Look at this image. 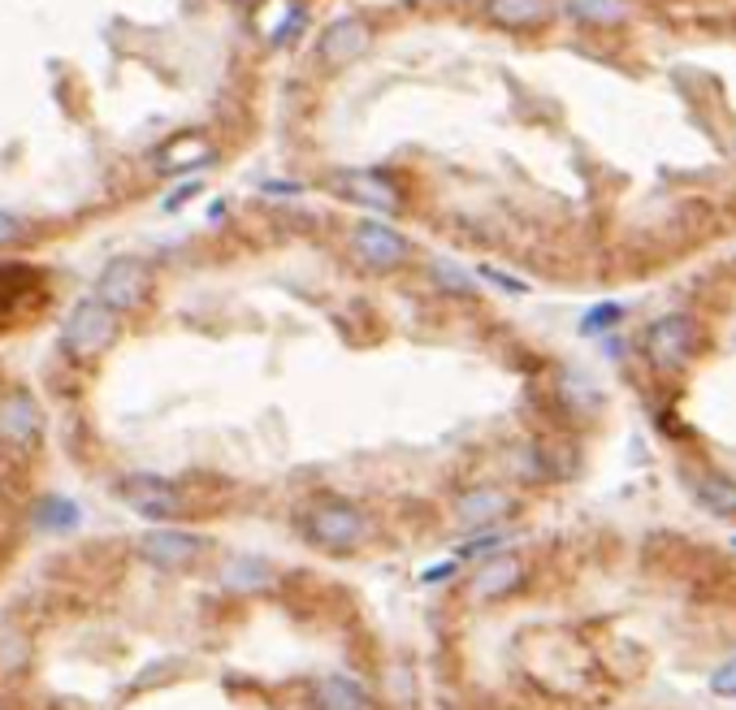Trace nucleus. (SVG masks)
Listing matches in <instances>:
<instances>
[{
	"instance_id": "1",
	"label": "nucleus",
	"mask_w": 736,
	"mask_h": 710,
	"mask_svg": "<svg viewBox=\"0 0 736 710\" xmlns=\"http://www.w3.org/2000/svg\"><path fill=\"white\" fill-rule=\"evenodd\" d=\"M299 533H303L308 546H316L325 555H356L372 537V524H368V515L356 502H347V498H321V502L303 507Z\"/></svg>"
},
{
	"instance_id": "2",
	"label": "nucleus",
	"mask_w": 736,
	"mask_h": 710,
	"mask_svg": "<svg viewBox=\"0 0 736 710\" xmlns=\"http://www.w3.org/2000/svg\"><path fill=\"white\" fill-rule=\"evenodd\" d=\"M122 325H118V312L104 308L96 295L91 299H78L62 325V352L70 355L74 364H91L96 355H104L113 343H118Z\"/></svg>"
},
{
	"instance_id": "3",
	"label": "nucleus",
	"mask_w": 736,
	"mask_h": 710,
	"mask_svg": "<svg viewBox=\"0 0 736 710\" xmlns=\"http://www.w3.org/2000/svg\"><path fill=\"white\" fill-rule=\"evenodd\" d=\"M147 290H152V269H147L140 256H118L96 278V299L104 308H113L118 317L131 312V308H140L147 299Z\"/></svg>"
},
{
	"instance_id": "4",
	"label": "nucleus",
	"mask_w": 736,
	"mask_h": 710,
	"mask_svg": "<svg viewBox=\"0 0 736 710\" xmlns=\"http://www.w3.org/2000/svg\"><path fill=\"white\" fill-rule=\"evenodd\" d=\"M113 495L122 498L135 515L144 520H174L182 511V490L169 481V477H156V473H131L113 486Z\"/></svg>"
},
{
	"instance_id": "5",
	"label": "nucleus",
	"mask_w": 736,
	"mask_h": 710,
	"mask_svg": "<svg viewBox=\"0 0 736 710\" xmlns=\"http://www.w3.org/2000/svg\"><path fill=\"white\" fill-rule=\"evenodd\" d=\"M693 352H698V321L684 317V312L659 317V321L646 330V355H650V364L662 368V373L689 364Z\"/></svg>"
},
{
	"instance_id": "6",
	"label": "nucleus",
	"mask_w": 736,
	"mask_h": 710,
	"mask_svg": "<svg viewBox=\"0 0 736 710\" xmlns=\"http://www.w3.org/2000/svg\"><path fill=\"white\" fill-rule=\"evenodd\" d=\"M352 243H356V256L377 274H390V269H399L412 256V243L390 221H360L352 230Z\"/></svg>"
},
{
	"instance_id": "7",
	"label": "nucleus",
	"mask_w": 736,
	"mask_h": 710,
	"mask_svg": "<svg viewBox=\"0 0 736 710\" xmlns=\"http://www.w3.org/2000/svg\"><path fill=\"white\" fill-rule=\"evenodd\" d=\"M200 555H204V537L182 533V529H152V533L140 537V559L152 564V568H191Z\"/></svg>"
},
{
	"instance_id": "8",
	"label": "nucleus",
	"mask_w": 736,
	"mask_h": 710,
	"mask_svg": "<svg viewBox=\"0 0 736 710\" xmlns=\"http://www.w3.org/2000/svg\"><path fill=\"white\" fill-rule=\"evenodd\" d=\"M368 44H372V35H368V26L360 18H338V22L325 26V35L316 40V57H321L330 70H343V66H352L356 57H365Z\"/></svg>"
},
{
	"instance_id": "9",
	"label": "nucleus",
	"mask_w": 736,
	"mask_h": 710,
	"mask_svg": "<svg viewBox=\"0 0 736 710\" xmlns=\"http://www.w3.org/2000/svg\"><path fill=\"white\" fill-rule=\"evenodd\" d=\"M40 429H44V412H40V403L26 390H9L0 399V442L4 446L26 451L40 437Z\"/></svg>"
},
{
	"instance_id": "10",
	"label": "nucleus",
	"mask_w": 736,
	"mask_h": 710,
	"mask_svg": "<svg viewBox=\"0 0 736 710\" xmlns=\"http://www.w3.org/2000/svg\"><path fill=\"white\" fill-rule=\"evenodd\" d=\"M274 585H278V572H274L269 559H260V555H234V559H225V568H221V589L234 593V598L269 593Z\"/></svg>"
},
{
	"instance_id": "11",
	"label": "nucleus",
	"mask_w": 736,
	"mask_h": 710,
	"mask_svg": "<svg viewBox=\"0 0 736 710\" xmlns=\"http://www.w3.org/2000/svg\"><path fill=\"white\" fill-rule=\"evenodd\" d=\"M508 511H512V498L503 495L499 486H472V490H464L455 498V520L464 529H486V524L503 520Z\"/></svg>"
},
{
	"instance_id": "12",
	"label": "nucleus",
	"mask_w": 736,
	"mask_h": 710,
	"mask_svg": "<svg viewBox=\"0 0 736 710\" xmlns=\"http://www.w3.org/2000/svg\"><path fill=\"white\" fill-rule=\"evenodd\" d=\"M338 191H343L347 200L365 204V209H377V213H399V204H403L399 191H394V182L381 178V174H372V169L343 174V178H338Z\"/></svg>"
},
{
	"instance_id": "13",
	"label": "nucleus",
	"mask_w": 736,
	"mask_h": 710,
	"mask_svg": "<svg viewBox=\"0 0 736 710\" xmlns=\"http://www.w3.org/2000/svg\"><path fill=\"white\" fill-rule=\"evenodd\" d=\"M520 580H524V564H520L515 555H494V559H486V564L477 568V576H472V598H477V602H494V598L512 593Z\"/></svg>"
},
{
	"instance_id": "14",
	"label": "nucleus",
	"mask_w": 736,
	"mask_h": 710,
	"mask_svg": "<svg viewBox=\"0 0 736 710\" xmlns=\"http://www.w3.org/2000/svg\"><path fill=\"white\" fill-rule=\"evenodd\" d=\"M316 710H368V694L360 680L330 672L316 680Z\"/></svg>"
},
{
	"instance_id": "15",
	"label": "nucleus",
	"mask_w": 736,
	"mask_h": 710,
	"mask_svg": "<svg viewBox=\"0 0 736 710\" xmlns=\"http://www.w3.org/2000/svg\"><path fill=\"white\" fill-rule=\"evenodd\" d=\"M486 13L508 31H528L550 18V0H486Z\"/></svg>"
},
{
	"instance_id": "16",
	"label": "nucleus",
	"mask_w": 736,
	"mask_h": 710,
	"mask_svg": "<svg viewBox=\"0 0 736 710\" xmlns=\"http://www.w3.org/2000/svg\"><path fill=\"white\" fill-rule=\"evenodd\" d=\"M82 524V507L74 498H40L35 507V529L40 533H74Z\"/></svg>"
},
{
	"instance_id": "17",
	"label": "nucleus",
	"mask_w": 736,
	"mask_h": 710,
	"mask_svg": "<svg viewBox=\"0 0 736 710\" xmlns=\"http://www.w3.org/2000/svg\"><path fill=\"white\" fill-rule=\"evenodd\" d=\"M693 498L715 511V515H736V481L724 477V473H706V477H693Z\"/></svg>"
},
{
	"instance_id": "18",
	"label": "nucleus",
	"mask_w": 736,
	"mask_h": 710,
	"mask_svg": "<svg viewBox=\"0 0 736 710\" xmlns=\"http://www.w3.org/2000/svg\"><path fill=\"white\" fill-rule=\"evenodd\" d=\"M213 160V147L200 140V135H187V140H174L165 152H160V169L165 174H187V169H200Z\"/></svg>"
},
{
	"instance_id": "19",
	"label": "nucleus",
	"mask_w": 736,
	"mask_h": 710,
	"mask_svg": "<svg viewBox=\"0 0 736 710\" xmlns=\"http://www.w3.org/2000/svg\"><path fill=\"white\" fill-rule=\"evenodd\" d=\"M568 13L586 26H611L628 13V4L624 0H568Z\"/></svg>"
},
{
	"instance_id": "20",
	"label": "nucleus",
	"mask_w": 736,
	"mask_h": 710,
	"mask_svg": "<svg viewBox=\"0 0 736 710\" xmlns=\"http://www.w3.org/2000/svg\"><path fill=\"white\" fill-rule=\"evenodd\" d=\"M620 321H624V303H611V299H606V303H593L586 317H581V334H586V339H598V334L615 330Z\"/></svg>"
},
{
	"instance_id": "21",
	"label": "nucleus",
	"mask_w": 736,
	"mask_h": 710,
	"mask_svg": "<svg viewBox=\"0 0 736 710\" xmlns=\"http://www.w3.org/2000/svg\"><path fill=\"white\" fill-rule=\"evenodd\" d=\"M434 282H438L442 290H450V295H477L472 274H464V269L450 265V260H434Z\"/></svg>"
},
{
	"instance_id": "22",
	"label": "nucleus",
	"mask_w": 736,
	"mask_h": 710,
	"mask_svg": "<svg viewBox=\"0 0 736 710\" xmlns=\"http://www.w3.org/2000/svg\"><path fill=\"white\" fill-rule=\"evenodd\" d=\"M299 26H303V9H299V4H287L282 22L269 26V40H274V44H291L294 35H299Z\"/></svg>"
},
{
	"instance_id": "23",
	"label": "nucleus",
	"mask_w": 736,
	"mask_h": 710,
	"mask_svg": "<svg viewBox=\"0 0 736 710\" xmlns=\"http://www.w3.org/2000/svg\"><path fill=\"white\" fill-rule=\"evenodd\" d=\"M711 689H715L720 698H736V658H728L724 667H715V676H711Z\"/></svg>"
},
{
	"instance_id": "24",
	"label": "nucleus",
	"mask_w": 736,
	"mask_h": 710,
	"mask_svg": "<svg viewBox=\"0 0 736 710\" xmlns=\"http://www.w3.org/2000/svg\"><path fill=\"white\" fill-rule=\"evenodd\" d=\"M503 542H508V533H486V537H477V542H464L455 559H468V555H486V551H499Z\"/></svg>"
},
{
	"instance_id": "25",
	"label": "nucleus",
	"mask_w": 736,
	"mask_h": 710,
	"mask_svg": "<svg viewBox=\"0 0 736 710\" xmlns=\"http://www.w3.org/2000/svg\"><path fill=\"white\" fill-rule=\"evenodd\" d=\"M481 278H486V282H494V286H503L508 295H524V290H528V282H520V278H508V274H499V269H490V265L481 269Z\"/></svg>"
},
{
	"instance_id": "26",
	"label": "nucleus",
	"mask_w": 736,
	"mask_h": 710,
	"mask_svg": "<svg viewBox=\"0 0 736 710\" xmlns=\"http://www.w3.org/2000/svg\"><path fill=\"white\" fill-rule=\"evenodd\" d=\"M459 572V559H442V564H434L430 572H421V585H438V580H450Z\"/></svg>"
},
{
	"instance_id": "27",
	"label": "nucleus",
	"mask_w": 736,
	"mask_h": 710,
	"mask_svg": "<svg viewBox=\"0 0 736 710\" xmlns=\"http://www.w3.org/2000/svg\"><path fill=\"white\" fill-rule=\"evenodd\" d=\"M22 230H26V225H22L18 217L0 213V247H4V243H18V238H22Z\"/></svg>"
},
{
	"instance_id": "28",
	"label": "nucleus",
	"mask_w": 736,
	"mask_h": 710,
	"mask_svg": "<svg viewBox=\"0 0 736 710\" xmlns=\"http://www.w3.org/2000/svg\"><path fill=\"white\" fill-rule=\"evenodd\" d=\"M196 191H200V182H182L178 191H169V196H165V213H174V209H182V204H187V200H191Z\"/></svg>"
},
{
	"instance_id": "29",
	"label": "nucleus",
	"mask_w": 736,
	"mask_h": 710,
	"mask_svg": "<svg viewBox=\"0 0 736 710\" xmlns=\"http://www.w3.org/2000/svg\"><path fill=\"white\" fill-rule=\"evenodd\" d=\"M265 191H269V196H294V191H299V187H294V182H269V187H265Z\"/></svg>"
},
{
	"instance_id": "30",
	"label": "nucleus",
	"mask_w": 736,
	"mask_h": 710,
	"mask_svg": "<svg viewBox=\"0 0 736 710\" xmlns=\"http://www.w3.org/2000/svg\"><path fill=\"white\" fill-rule=\"evenodd\" d=\"M733 551H736V537H733Z\"/></svg>"
}]
</instances>
